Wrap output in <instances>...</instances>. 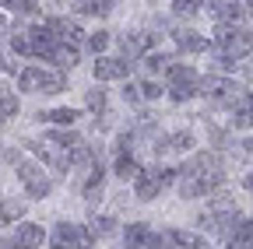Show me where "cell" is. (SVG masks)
Here are the masks:
<instances>
[{
	"label": "cell",
	"instance_id": "28",
	"mask_svg": "<svg viewBox=\"0 0 253 249\" xmlns=\"http://www.w3.org/2000/svg\"><path fill=\"white\" fill-rule=\"evenodd\" d=\"M11 14H39V4L36 0H11V4H4Z\"/></svg>",
	"mask_w": 253,
	"mask_h": 249
},
{
	"label": "cell",
	"instance_id": "35",
	"mask_svg": "<svg viewBox=\"0 0 253 249\" xmlns=\"http://www.w3.org/2000/svg\"><path fill=\"white\" fill-rule=\"evenodd\" d=\"M123 99H126V102H141V88H137V84H126V88H123Z\"/></svg>",
	"mask_w": 253,
	"mask_h": 249
},
{
	"label": "cell",
	"instance_id": "13",
	"mask_svg": "<svg viewBox=\"0 0 253 249\" xmlns=\"http://www.w3.org/2000/svg\"><path fill=\"white\" fill-rule=\"evenodd\" d=\"M42 239H46V232H42L39 225H32V221L18 225V228H14V235H11V242H14L18 249H39V246H42Z\"/></svg>",
	"mask_w": 253,
	"mask_h": 249
},
{
	"label": "cell",
	"instance_id": "31",
	"mask_svg": "<svg viewBox=\"0 0 253 249\" xmlns=\"http://www.w3.org/2000/svg\"><path fill=\"white\" fill-rule=\"evenodd\" d=\"M11 49H14V53H21V56H32V42H28V32H18V36H11Z\"/></svg>",
	"mask_w": 253,
	"mask_h": 249
},
{
	"label": "cell",
	"instance_id": "19",
	"mask_svg": "<svg viewBox=\"0 0 253 249\" xmlns=\"http://www.w3.org/2000/svg\"><path fill=\"white\" fill-rule=\"evenodd\" d=\"M36 151L42 154V158H46L53 169H60V172H63V169H71V154H67V151H60V147H53V144H39Z\"/></svg>",
	"mask_w": 253,
	"mask_h": 249
},
{
	"label": "cell",
	"instance_id": "11",
	"mask_svg": "<svg viewBox=\"0 0 253 249\" xmlns=\"http://www.w3.org/2000/svg\"><path fill=\"white\" fill-rule=\"evenodd\" d=\"M134 190H137L141 200H155L158 193L166 190V186H162V176H158V169H141V176L134 179Z\"/></svg>",
	"mask_w": 253,
	"mask_h": 249
},
{
	"label": "cell",
	"instance_id": "1",
	"mask_svg": "<svg viewBox=\"0 0 253 249\" xmlns=\"http://www.w3.org/2000/svg\"><path fill=\"white\" fill-rule=\"evenodd\" d=\"M221 179H225V172H221V158L214 151H201L194 154L183 169H179V193L186 200H194V197H211Z\"/></svg>",
	"mask_w": 253,
	"mask_h": 249
},
{
	"label": "cell",
	"instance_id": "23",
	"mask_svg": "<svg viewBox=\"0 0 253 249\" xmlns=\"http://www.w3.org/2000/svg\"><path fill=\"white\" fill-rule=\"evenodd\" d=\"M190 147H194V134H172V137H166L162 144H158L155 151H162V154H166V151H179V154H183V151H190Z\"/></svg>",
	"mask_w": 253,
	"mask_h": 249
},
{
	"label": "cell",
	"instance_id": "9",
	"mask_svg": "<svg viewBox=\"0 0 253 249\" xmlns=\"http://www.w3.org/2000/svg\"><path fill=\"white\" fill-rule=\"evenodd\" d=\"M91 74H95V81H123L130 74V64L123 56H95Z\"/></svg>",
	"mask_w": 253,
	"mask_h": 249
},
{
	"label": "cell",
	"instance_id": "4",
	"mask_svg": "<svg viewBox=\"0 0 253 249\" xmlns=\"http://www.w3.org/2000/svg\"><path fill=\"white\" fill-rule=\"evenodd\" d=\"M49 246L53 249H91L95 246V232L84 228V225H74V221H60L49 235Z\"/></svg>",
	"mask_w": 253,
	"mask_h": 249
},
{
	"label": "cell",
	"instance_id": "27",
	"mask_svg": "<svg viewBox=\"0 0 253 249\" xmlns=\"http://www.w3.org/2000/svg\"><path fill=\"white\" fill-rule=\"evenodd\" d=\"M11 116H18V99L7 95V91H0V123L11 119Z\"/></svg>",
	"mask_w": 253,
	"mask_h": 249
},
{
	"label": "cell",
	"instance_id": "40",
	"mask_svg": "<svg viewBox=\"0 0 253 249\" xmlns=\"http://www.w3.org/2000/svg\"><path fill=\"white\" fill-rule=\"evenodd\" d=\"M0 67H4V60H0Z\"/></svg>",
	"mask_w": 253,
	"mask_h": 249
},
{
	"label": "cell",
	"instance_id": "7",
	"mask_svg": "<svg viewBox=\"0 0 253 249\" xmlns=\"http://www.w3.org/2000/svg\"><path fill=\"white\" fill-rule=\"evenodd\" d=\"M18 176H21V186L28 190V197H36V200H42V197L53 190L46 169L36 165V162H28V158H18Z\"/></svg>",
	"mask_w": 253,
	"mask_h": 249
},
{
	"label": "cell",
	"instance_id": "24",
	"mask_svg": "<svg viewBox=\"0 0 253 249\" xmlns=\"http://www.w3.org/2000/svg\"><path fill=\"white\" fill-rule=\"evenodd\" d=\"M74 7H78V14H95V18H106L113 11L109 0H84V4H74Z\"/></svg>",
	"mask_w": 253,
	"mask_h": 249
},
{
	"label": "cell",
	"instance_id": "22",
	"mask_svg": "<svg viewBox=\"0 0 253 249\" xmlns=\"http://www.w3.org/2000/svg\"><path fill=\"white\" fill-rule=\"evenodd\" d=\"M39 119L56 123V127H74V119H81V112L78 109H49V112H39Z\"/></svg>",
	"mask_w": 253,
	"mask_h": 249
},
{
	"label": "cell",
	"instance_id": "26",
	"mask_svg": "<svg viewBox=\"0 0 253 249\" xmlns=\"http://www.w3.org/2000/svg\"><path fill=\"white\" fill-rule=\"evenodd\" d=\"M144 67H148V74H162V71L172 67V60H169L166 53H148V56H144Z\"/></svg>",
	"mask_w": 253,
	"mask_h": 249
},
{
	"label": "cell",
	"instance_id": "16",
	"mask_svg": "<svg viewBox=\"0 0 253 249\" xmlns=\"http://www.w3.org/2000/svg\"><path fill=\"white\" fill-rule=\"evenodd\" d=\"M102 186H106V169H102V165H95V169L88 172V179H84V200L95 204V200L102 197Z\"/></svg>",
	"mask_w": 253,
	"mask_h": 249
},
{
	"label": "cell",
	"instance_id": "18",
	"mask_svg": "<svg viewBox=\"0 0 253 249\" xmlns=\"http://www.w3.org/2000/svg\"><path fill=\"white\" fill-rule=\"evenodd\" d=\"M46 144H53V147H60V151H74V147H81L84 141L74 134V130H53V134H46Z\"/></svg>",
	"mask_w": 253,
	"mask_h": 249
},
{
	"label": "cell",
	"instance_id": "12",
	"mask_svg": "<svg viewBox=\"0 0 253 249\" xmlns=\"http://www.w3.org/2000/svg\"><path fill=\"white\" fill-rule=\"evenodd\" d=\"M151 36H144V32H130V36H123L120 39V53H123V60H137V56H148V49H151Z\"/></svg>",
	"mask_w": 253,
	"mask_h": 249
},
{
	"label": "cell",
	"instance_id": "2",
	"mask_svg": "<svg viewBox=\"0 0 253 249\" xmlns=\"http://www.w3.org/2000/svg\"><path fill=\"white\" fill-rule=\"evenodd\" d=\"M214 49H218V64L221 67H236L239 60H246L253 53V36L246 32V28H225V25H218Z\"/></svg>",
	"mask_w": 253,
	"mask_h": 249
},
{
	"label": "cell",
	"instance_id": "37",
	"mask_svg": "<svg viewBox=\"0 0 253 249\" xmlns=\"http://www.w3.org/2000/svg\"><path fill=\"white\" fill-rule=\"evenodd\" d=\"M243 186H246V190H250V193H253V172H250V176H246V179H243Z\"/></svg>",
	"mask_w": 253,
	"mask_h": 249
},
{
	"label": "cell",
	"instance_id": "17",
	"mask_svg": "<svg viewBox=\"0 0 253 249\" xmlns=\"http://www.w3.org/2000/svg\"><path fill=\"white\" fill-rule=\"evenodd\" d=\"M232 123L236 127H253V91H246V95L232 106Z\"/></svg>",
	"mask_w": 253,
	"mask_h": 249
},
{
	"label": "cell",
	"instance_id": "38",
	"mask_svg": "<svg viewBox=\"0 0 253 249\" xmlns=\"http://www.w3.org/2000/svg\"><path fill=\"white\" fill-rule=\"evenodd\" d=\"M225 249H246V246H239V242H229V246H225Z\"/></svg>",
	"mask_w": 253,
	"mask_h": 249
},
{
	"label": "cell",
	"instance_id": "3",
	"mask_svg": "<svg viewBox=\"0 0 253 249\" xmlns=\"http://www.w3.org/2000/svg\"><path fill=\"white\" fill-rule=\"evenodd\" d=\"M63 84H67V77H63V71H46V67H25L18 74V88L21 91H32V95H56V91H63Z\"/></svg>",
	"mask_w": 253,
	"mask_h": 249
},
{
	"label": "cell",
	"instance_id": "32",
	"mask_svg": "<svg viewBox=\"0 0 253 249\" xmlns=\"http://www.w3.org/2000/svg\"><path fill=\"white\" fill-rule=\"evenodd\" d=\"M88 109L91 112H106V91H99V88H95V91H88Z\"/></svg>",
	"mask_w": 253,
	"mask_h": 249
},
{
	"label": "cell",
	"instance_id": "33",
	"mask_svg": "<svg viewBox=\"0 0 253 249\" xmlns=\"http://www.w3.org/2000/svg\"><path fill=\"white\" fill-rule=\"evenodd\" d=\"M137 88H141V99H158V95H162V84H158V81H141Z\"/></svg>",
	"mask_w": 253,
	"mask_h": 249
},
{
	"label": "cell",
	"instance_id": "20",
	"mask_svg": "<svg viewBox=\"0 0 253 249\" xmlns=\"http://www.w3.org/2000/svg\"><path fill=\"white\" fill-rule=\"evenodd\" d=\"M116 176H120L123 182L141 176V165L134 162V154H130V151H120V154H116Z\"/></svg>",
	"mask_w": 253,
	"mask_h": 249
},
{
	"label": "cell",
	"instance_id": "29",
	"mask_svg": "<svg viewBox=\"0 0 253 249\" xmlns=\"http://www.w3.org/2000/svg\"><path fill=\"white\" fill-rule=\"evenodd\" d=\"M201 7H204V4H194V0H176V4H172V14H179V18H194Z\"/></svg>",
	"mask_w": 253,
	"mask_h": 249
},
{
	"label": "cell",
	"instance_id": "14",
	"mask_svg": "<svg viewBox=\"0 0 253 249\" xmlns=\"http://www.w3.org/2000/svg\"><path fill=\"white\" fill-rule=\"evenodd\" d=\"M162 246H172V249H204V239H201L197 232L166 228V232H162Z\"/></svg>",
	"mask_w": 253,
	"mask_h": 249
},
{
	"label": "cell",
	"instance_id": "39",
	"mask_svg": "<svg viewBox=\"0 0 253 249\" xmlns=\"http://www.w3.org/2000/svg\"><path fill=\"white\" fill-rule=\"evenodd\" d=\"M0 36H4V18H0Z\"/></svg>",
	"mask_w": 253,
	"mask_h": 249
},
{
	"label": "cell",
	"instance_id": "15",
	"mask_svg": "<svg viewBox=\"0 0 253 249\" xmlns=\"http://www.w3.org/2000/svg\"><path fill=\"white\" fill-rule=\"evenodd\" d=\"M176 46H179L183 53H204V49H208V39L197 36L194 28H179V32H176Z\"/></svg>",
	"mask_w": 253,
	"mask_h": 249
},
{
	"label": "cell",
	"instance_id": "8",
	"mask_svg": "<svg viewBox=\"0 0 253 249\" xmlns=\"http://www.w3.org/2000/svg\"><path fill=\"white\" fill-rule=\"evenodd\" d=\"M123 242L126 249H162V235H155L144 221H134L123 228Z\"/></svg>",
	"mask_w": 253,
	"mask_h": 249
},
{
	"label": "cell",
	"instance_id": "21",
	"mask_svg": "<svg viewBox=\"0 0 253 249\" xmlns=\"http://www.w3.org/2000/svg\"><path fill=\"white\" fill-rule=\"evenodd\" d=\"M49 60H53V64H56L60 71H71V67L78 64V46H67V42H60V46L53 49V56H49Z\"/></svg>",
	"mask_w": 253,
	"mask_h": 249
},
{
	"label": "cell",
	"instance_id": "36",
	"mask_svg": "<svg viewBox=\"0 0 253 249\" xmlns=\"http://www.w3.org/2000/svg\"><path fill=\"white\" fill-rule=\"evenodd\" d=\"M0 249H18V246H14L11 239H0Z\"/></svg>",
	"mask_w": 253,
	"mask_h": 249
},
{
	"label": "cell",
	"instance_id": "6",
	"mask_svg": "<svg viewBox=\"0 0 253 249\" xmlns=\"http://www.w3.org/2000/svg\"><path fill=\"white\" fill-rule=\"evenodd\" d=\"M201 95H208L211 102H218V106H236L246 91L236 84V81H229V77H221V74H211V77H204L201 81Z\"/></svg>",
	"mask_w": 253,
	"mask_h": 249
},
{
	"label": "cell",
	"instance_id": "41",
	"mask_svg": "<svg viewBox=\"0 0 253 249\" xmlns=\"http://www.w3.org/2000/svg\"><path fill=\"white\" fill-rule=\"evenodd\" d=\"M204 249H208V246H204Z\"/></svg>",
	"mask_w": 253,
	"mask_h": 249
},
{
	"label": "cell",
	"instance_id": "34",
	"mask_svg": "<svg viewBox=\"0 0 253 249\" xmlns=\"http://www.w3.org/2000/svg\"><path fill=\"white\" fill-rule=\"evenodd\" d=\"M91 232H95V235H109V232H113V217H95V221H91Z\"/></svg>",
	"mask_w": 253,
	"mask_h": 249
},
{
	"label": "cell",
	"instance_id": "25",
	"mask_svg": "<svg viewBox=\"0 0 253 249\" xmlns=\"http://www.w3.org/2000/svg\"><path fill=\"white\" fill-rule=\"evenodd\" d=\"M21 214H25V204H18V200H4V204H0V228L11 225V221H18Z\"/></svg>",
	"mask_w": 253,
	"mask_h": 249
},
{
	"label": "cell",
	"instance_id": "30",
	"mask_svg": "<svg viewBox=\"0 0 253 249\" xmlns=\"http://www.w3.org/2000/svg\"><path fill=\"white\" fill-rule=\"evenodd\" d=\"M88 46L95 49V56H102V49L109 46V32H102V28H99V32H91L88 36Z\"/></svg>",
	"mask_w": 253,
	"mask_h": 249
},
{
	"label": "cell",
	"instance_id": "10",
	"mask_svg": "<svg viewBox=\"0 0 253 249\" xmlns=\"http://www.w3.org/2000/svg\"><path fill=\"white\" fill-rule=\"evenodd\" d=\"M211 18L225 28H239V21L250 18V7L246 4H211Z\"/></svg>",
	"mask_w": 253,
	"mask_h": 249
},
{
	"label": "cell",
	"instance_id": "5",
	"mask_svg": "<svg viewBox=\"0 0 253 249\" xmlns=\"http://www.w3.org/2000/svg\"><path fill=\"white\" fill-rule=\"evenodd\" d=\"M201 91V77L194 67H186V64H172L169 67V95L172 102H186L190 95H197Z\"/></svg>",
	"mask_w": 253,
	"mask_h": 249
}]
</instances>
